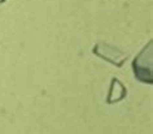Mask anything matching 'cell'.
Here are the masks:
<instances>
[{
	"instance_id": "6da1fadb",
	"label": "cell",
	"mask_w": 153,
	"mask_h": 134,
	"mask_svg": "<svg viewBox=\"0 0 153 134\" xmlns=\"http://www.w3.org/2000/svg\"><path fill=\"white\" fill-rule=\"evenodd\" d=\"M152 40H149L148 46L141 49L132 61V70L135 77L143 83H152Z\"/></svg>"
},
{
	"instance_id": "3957f363",
	"label": "cell",
	"mask_w": 153,
	"mask_h": 134,
	"mask_svg": "<svg viewBox=\"0 0 153 134\" xmlns=\"http://www.w3.org/2000/svg\"><path fill=\"white\" fill-rule=\"evenodd\" d=\"M126 95H127V89L125 87V85L118 78H113L112 82H110V86H109L106 103L113 104V103H116V102L122 100Z\"/></svg>"
},
{
	"instance_id": "7a4b0ae2",
	"label": "cell",
	"mask_w": 153,
	"mask_h": 134,
	"mask_svg": "<svg viewBox=\"0 0 153 134\" xmlns=\"http://www.w3.org/2000/svg\"><path fill=\"white\" fill-rule=\"evenodd\" d=\"M92 52L100 59L109 61L110 64L116 65L118 68H121L126 61V59H127V55L125 52H122L120 48H116L108 43H102V42L95 46Z\"/></svg>"
},
{
	"instance_id": "277c9868",
	"label": "cell",
	"mask_w": 153,
	"mask_h": 134,
	"mask_svg": "<svg viewBox=\"0 0 153 134\" xmlns=\"http://www.w3.org/2000/svg\"><path fill=\"white\" fill-rule=\"evenodd\" d=\"M5 1V0H0V4H3V3H4Z\"/></svg>"
}]
</instances>
